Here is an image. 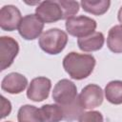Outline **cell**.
Instances as JSON below:
<instances>
[{
  "instance_id": "obj_1",
  "label": "cell",
  "mask_w": 122,
  "mask_h": 122,
  "mask_svg": "<svg viewBox=\"0 0 122 122\" xmlns=\"http://www.w3.org/2000/svg\"><path fill=\"white\" fill-rule=\"evenodd\" d=\"M63 68L75 80L87 78L93 71L96 61L93 55L71 51L63 58Z\"/></svg>"
},
{
  "instance_id": "obj_2",
  "label": "cell",
  "mask_w": 122,
  "mask_h": 122,
  "mask_svg": "<svg viewBox=\"0 0 122 122\" xmlns=\"http://www.w3.org/2000/svg\"><path fill=\"white\" fill-rule=\"evenodd\" d=\"M68 43L67 33L57 28L50 29L44 31L39 39L38 44L42 51L49 54H58L66 47Z\"/></svg>"
},
{
  "instance_id": "obj_3",
  "label": "cell",
  "mask_w": 122,
  "mask_h": 122,
  "mask_svg": "<svg viewBox=\"0 0 122 122\" xmlns=\"http://www.w3.org/2000/svg\"><path fill=\"white\" fill-rule=\"evenodd\" d=\"M65 27L69 34L74 37L81 38L94 32L97 24L94 19L85 15H80L67 19Z\"/></svg>"
},
{
  "instance_id": "obj_4",
  "label": "cell",
  "mask_w": 122,
  "mask_h": 122,
  "mask_svg": "<svg viewBox=\"0 0 122 122\" xmlns=\"http://www.w3.org/2000/svg\"><path fill=\"white\" fill-rule=\"evenodd\" d=\"M77 88L69 79L59 80L52 91V99L59 106H66L77 99Z\"/></svg>"
},
{
  "instance_id": "obj_5",
  "label": "cell",
  "mask_w": 122,
  "mask_h": 122,
  "mask_svg": "<svg viewBox=\"0 0 122 122\" xmlns=\"http://www.w3.org/2000/svg\"><path fill=\"white\" fill-rule=\"evenodd\" d=\"M44 22L36 14H27L18 27L19 34L26 40H34L42 34Z\"/></svg>"
},
{
  "instance_id": "obj_6",
  "label": "cell",
  "mask_w": 122,
  "mask_h": 122,
  "mask_svg": "<svg viewBox=\"0 0 122 122\" xmlns=\"http://www.w3.org/2000/svg\"><path fill=\"white\" fill-rule=\"evenodd\" d=\"M19 52L18 42L10 36L0 37V70L4 71L11 66Z\"/></svg>"
},
{
  "instance_id": "obj_7",
  "label": "cell",
  "mask_w": 122,
  "mask_h": 122,
  "mask_svg": "<svg viewBox=\"0 0 122 122\" xmlns=\"http://www.w3.org/2000/svg\"><path fill=\"white\" fill-rule=\"evenodd\" d=\"M35 14L44 23H54L63 20V11L58 1H43L35 9Z\"/></svg>"
},
{
  "instance_id": "obj_8",
  "label": "cell",
  "mask_w": 122,
  "mask_h": 122,
  "mask_svg": "<svg viewBox=\"0 0 122 122\" xmlns=\"http://www.w3.org/2000/svg\"><path fill=\"white\" fill-rule=\"evenodd\" d=\"M78 98L83 109L90 110L99 107L104 99L103 90L96 84H89L82 89Z\"/></svg>"
},
{
  "instance_id": "obj_9",
  "label": "cell",
  "mask_w": 122,
  "mask_h": 122,
  "mask_svg": "<svg viewBox=\"0 0 122 122\" xmlns=\"http://www.w3.org/2000/svg\"><path fill=\"white\" fill-rule=\"evenodd\" d=\"M51 88V81L44 76L33 78L29 84L27 97L34 102H41L49 97Z\"/></svg>"
},
{
  "instance_id": "obj_10",
  "label": "cell",
  "mask_w": 122,
  "mask_h": 122,
  "mask_svg": "<svg viewBox=\"0 0 122 122\" xmlns=\"http://www.w3.org/2000/svg\"><path fill=\"white\" fill-rule=\"evenodd\" d=\"M22 15L17 7L13 5H6L0 10V28L6 31L15 30L21 21Z\"/></svg>"
},
{
  "instance_id": "obj_11",
  "label": "cell",
  "mask_w": 122,
  "mask_h": 122,
  "mask_svg": "<svg viewBox=\"0 0 122 122\" xmlns=\"http://www.w3.org/2000/svg\"><path fill=\"white\" fill-rule=\"evenodd\" d=\"M28 85V79L21 73L10 72L4 76L1 82V89L9 93L17 94L22 92Z\"/></svg>"
},
{
  "instance_id": "obj_12",
  "label": "cell",
  "mask_w": 122,
  "mask_h": 122,
  "mask_svg": "<svg viewBox=\"0 0 122 122\" xmlns=\"http://www.w3.org/2000/svg\"><path fill=\"white\" fill-rule=\"evenodd\" d=\"M105 42L104 34L100 31H94L92 34L77 39L78 48L83 51H95L102 49Z\"/></svg>"
},
{
  "instance_id": "obj_13",
  "label": "cell",
  "mask_w": 122,
  "mask_h": 122,
  "mask_svg": "<svg viewBox=\"0 0 122 122\" xmlns=\"http://www.w3.org/2000/svg\"><path fill=\"white\" fill-rule=\"evenodd\" d=\"M41 122H60L64 119L62 108L57 104H46L40 109Z\"/></svg>"
},
{
  "instance_id": "obj_14",
  "label": "cell",
  "mask_w": 122,
  "mask_h": 122,
  "mask_svg": "<svg viewBox=\"0 0 122 122\" xmlns=\"http://www.w3.org/2000/svg\"><path fill=\"white\" fill-rule=\"evenodd\" d=\"M107 46L114 53H122V25H115L110 29L107 37Z\"/></svg>"
},
{
  "instance_id": "obj_15",
  "label": "cell",
  "mask_w": 122,
  "mask_h": 122,
  "mask_svg": "<svg viewBox=\"0 0 122 122\" xmlns=\"http://www.w3.org/2000/svg\"><path fill=\"white\" fill-rule=\"evenodd\" d=\"M106 99L114 105L122 104V81L113 80L109 82L105 87Z\"/></svg>"
},
{
  "instance_id": "obj_16",
  "label": "cell",
  "mask_w": 122,
  "mask_h": 122,
  "mask_svg": "<svg viewBox=\"0 0 122 122\" xmlns=\"http://www.w3.org/2000/svg\"><path fill=\"white\" fill-rule=\"evenodd\" d=\"M82 9L94 15H102L109 10L111 6V1L109 0H82L81 1Z\"/></svg>"
},
{
  "instance_id": "obj_17",
  "label": "cell",
  "mask_w": 122,
  "mask_h": 122,
  "mask_svg": "<svg viewBox=\"0 0 122 122\" xmlns=\"http://www.w3.org/2000/svg\"><path fill=\"white\" fill-rule=\"evenodd\" d=\"M18 122H41L40 112L35 106L24 105L17 112Z\"/></svg>"
},
{
  "instance_id": "obj_18",
  "label": "cell",
  "mask_w": 122,
  "mask_h": 122,
  "mask_svg": "<svg viewBox=\"0 0 122 122\" xmlns=\"http://www.w3.org/2000/svg\"><path fill=\"white\" fill-rule=\"evenodd\" d=\"M60 107L62 108V111H63L64 120L68 122H71L73 120L78 119L80 115L83 113V110H84L80 104L78 97L72 103L66 105V106H60Z\"/></svg>"
},
{
  "instance_id": "obj_19",
  "label": "cell",
  "mask_w": 122,
  "mask_h": 122,
  "mask_svg": "<svg viewBox=\"0 0 122 122\" xmlns=\"http://www.w3.org/2000/svg\"><path fill=\"white\" fill-rule=\"evenodd\" d=\"M58 2L63 11V20L73 17V15H75L79 11V3L77 1L58 0Z\"/></svg>"
},
{
  "instance_id": "obj_20",
  "label": "cell",
  "mask_w": 122,
  "mask_h": 122,
  "mask_svg": "<svg viewBox=\"0 0 122 122\" xmlns=\"http://www.w3.org/2000/svg\"><path fill=\"white\" fill-rule=\"evenodd\" d=\"M78 120L79 122H104V117L100 112L90 111L83 112Z\"/></svg>"
},
{
  "instance_id": "obj_21",
  "label": "cell",
  "mask_w": 122,
  "mask_h": 122,
  "mask_svg": "<svg viewBox=\"0 0 122 122\" xmlns=\"http://www.w3.org/2000/svg\"><path fill=\"white\" fill-rule=\"evenodd\" d=\"M1 118H5L11 112V104L4 96H1Z\"/></svg>"
},
{
  "instance_id": "obj_22",
  "label": "cell",
  "mask_w": 122,
  "mask_h": 122,
  "mask_svg": "<svg viewBox=\"0 0 122 122\" xmlns=\"http://www.w3.org/2000/svg\"><path fill=\"white\" fill-rule=\"evenodd\" d=\"M117 19H118V21L121 23V25H122V6H121V8L119 9V10H118V13H117Z\"/></svg>"
},
{
  "instance_id": "obj_23",
  "label": "cell",
  "mask_w": 122,
  "mask_h": 122,
  "mask_svg": "<svg viewBox=\"0 0 122 122\" xmlns=\"http://www.w3.org/2000/svg\"><path fill=\"white\" fill-rule=\"evenodd\" d=\"M6 122H11V121H6Z\"/></svg>"
}]
</instances>
